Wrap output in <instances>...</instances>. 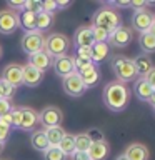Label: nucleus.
<instances>
[{
    "label": "nucleus",
    "instance_id": "11",
    "mask_svg": "<svg viewBox=\"0 0 155 160\" xmlns=\"http://www.w3.org/2000/svg\"><path fill=\"white\" fill-rule=\"evenodd\" d=\"M22 70H23V65H20V63H8V65H5L3 70H2V80H5L7 83H10L12 87L18 88L20 85H23Z\"/></svg>",
    "mask_w": 155,
    "mask_h": 160
},
{
    "label": "nucleus",
    "instance_id": "19",
    "mask_svg": "<svg viewBox=\"0 0 155 160\" xmlns=\"http://www.w3.org/2000/svg\"><path fill=\"white\" fill-rule=\"evenodd\" d=\"M87 153L90 160H107L110 153V145L108 142H92Z\"/></svg>",
    "mask_w": 155,
    "mask_h": 160
},
{
    "label": "nucleus",
    "instance_id": "22",
    "mask_svg": "<svg viewBox=\"0 0 155 160\" xmlns=\"http://www.w3.org/2000/svg\"><path fill=\"white\" fill-rule=\"evenodd\" d=\"M43 133H45V137H47L48 147H58V143L62 142L63 135L67 132L62 128V125H58V127H47V128H43Z\"/></svg>",
    "mask_w": 155,
    "mask_h": 160
},
{
    "label": "nucleus",
    "instance_id": "52",
    "mask_svg": "<svg viewBox=\"0 0 155 160\" xmlns=\"http://www.w3.org/2000/svg\"><path fill=\"white\" fill-rule=\"evenodd\" d=\"M2 55H3V50H2V45H0V58H2Z\"/></svg>",
    "mask_w": 155,
    "mask_h": 160
},
{
    "label": "nucleus",
    "instance_id": "30",
    "mask_svg": "<svg viewBox=\"0 0 155 160\" xmlns=\"http://www.w3.org/2000/svg\"><path fill=\"white\" fill-rule=\"evenodd\" d=\"M45 160H67V157L63 155V152L58 147H48L43 152Z\"/></svg>",
    "mask_w": 155,
    "mask_h": 160
},
{
    "label": "nucleus",
    "instance_id": "37",
    "mask_svg": "<svg viewBox=\"0 0 155 160\" xmlns=\"http://www.w3.org/2000/svg\"><path fill=\"white\" fill-rule=\"evenodd\" d=\"M72 57H73V70H75L77 73H78V72H82L85 67H88V65L92 63V60L80 58V57H77V55H73V53H72Z\"/></svg>",
    "mask_w": 155,
    "mask_h": 160
},
{
    "label": "nucleus",
    "instance_id": "1",
    "mask_svg": "<svg viewBox=\"0 0 155 160\" xmlns=\"http://www.w3.org/2000/svg\"><path fill=\"white\" fill-rule=\"evenodd\" d=\"M132 92H130L128 85H125L118 80L105 83L102 90V102L110 112H123L128 107Z\"/></svg>",
    "mask_w": 155,
    "mask_h": 160
},
{
    "label": "nucleus",
    "instance_id": "15",
    "mask_svg": "<svg viewBox=\"0 0 155 160\" xmlns=\"http://www.w3.org/2000/svg\"><path fill=\"white\" fill-rule=\"evenodd\" d=\"M22 80H23V85H27V87H38L43 80V72L37 70L33 65L25 63L22 70Z\"/></svg>",
    "mask_w": 155,
    "mask_h": 160
},
{
    "label": "nucleus",
    "instance_id": "4",
    "mask_svg": "<svg viewBox=\"0 0 155 160\" xmlns=\"http://www.w3.org/2000/svg\"><path fill=\"white\" fill-rule=\"evenodd\" d=\"M43 50H45V52H47L52 58L68 55V53H70V38H68L65 33L52 32L48 37H45Z\"/></svg>",
    "mask_w": 155,
    "mask_h": 160
},
{
    "label": "nucleus",
    "instance_id": "42",
    "mask_svg": "<svg viewBox=\"0 0 155 160\" xmlns=\"http://www.w3.org/2000/svg\"><path fill=\"white\" fill-rule=\"evenodd\" d=\"M108 7L112 8H130V0H112V2H108Z\"/></svg>",
    "mask_w": 155,
    "mask_h": 160
},
{
    "label": "nucleus",
    "instance_id": "24",
    "mask_svg": "<svg viewBox=\"0 0 155 160\" xmlns=\"http://www.w3.org/2000/svg\"><path fill=\"white\" fill-rule=\"evenodd\" d=\"M138 47L142 50V53L145 55H150V53H155V37L150 32H142L138 33Z\"/></svg>",
    "mask_w": 155,
    "mask_h": 160
},
{
    "label": "nucleus",
    "instance_id": "46",
    "mask_svg": "<svg viewBox=\"0 0 155 160\" xmlns=\"http://www.w3.org/2000/svg\"><path fill=\"white\" fill-rule=\"evenodd\" d=\"M145 78H147V82L150 83V87L155 88V68L150 70V72L147 73V77H145Z\"/></svg>",
    "mask_w": 155,
    "mask_h": 160
},
{
    "label": "nucleus",
    "instance_id": "16",
    "mask_svg": "<svg viewBox=\"0 0 155 160\" xmlns=\"http://www.w3.org/2000/svg\"><path fill=\"white\" fill-rule=\"evenodd\" d=\"M73 43H75V47H92L95 43L92 27H88V25L78 27L73 33Z\"/></svg>",
    "mask_w": 155,
    "mask_h": 160
},
{
    "label": "nucleus",
    "instance_id": "43",
    "mask_svg": "<svg viewBox=\"0 0 155 160\" xmlns=\"http://www.w3.org/2000/svg\"><path fill=\"white\" fill-rule=\"evenodd\" d=\"M10 133H12V128L7 127V125H3V123H0V140H2L3 143L10 138Z\"/></svg>",
    "mask_w": 155,
    "mask_h": 160
},
{
    "label": "nucleus",
    "instance_id": "41",
    "mask_svg": "<svg viewBox=\"0 0 155 160\" xmlns=\"http://www.w3.org/2000/svg\"><path fill=\"white\" fill-rule=\"evenodd\" d=\"M7 7L8 10H13V12H22L25 7V0H7Z\"/></svg>",
    "mask_w": 155,
    "mask_h": 160
},
{
    "label": "nucleus",
    "instance_id": "8",
    "mask_svg": "<svg viewBox=\"0 0 155 160\" xmlns=\"http://www.w3.org/2000/svg\"><path fill=\"white\" fill-rule=\"evenodd\" d=\"M62 88L68 97H82L87 92V88H85L82 78L77 72H72L70 75L62 78Z\"/></svg>",
    "mask_w": 155,
    "mask_h": 160
},
{
    "label": "nucleus",
    "instance_id": "20",
    "mask_svg": "<svg viewBox=\"0 0 155 160\" xmlns=\"http://www.w3.org/2000/svg\"><path fill=\"white\" fill-rule=\"evenodd\" d=\"M133 92H135V95H137L138 100H142V102H148V98H150V95H152L153 88L150 87V83L147 82V78H145V77H138L133 82Z\"/></svg>",
    "mask_w": 155,
    "mask_h": 160
},
{
    "label": "nucleus",
    "instance_id": "23",
    "mask_svg": "<svg viewBox=\"0 0 155 160\" xmlns=\"http://www.w3.org/2000/svg\"><path fill=\"white\" fill-rule=\"evenodd\" d=\"M110 57V47L108 43H93L92 45V63L100 65Z\"/></svg>",
    "mask_w": 155,
    "mask_h": 160
},
{
    "label": "nucleus",
    "instance_id": "5",
    "mask_svg": "<svg viewBox=\"0 0 155 160\" xmlns=\"http://www.w3.org/2000/svg\"><path fill=\"white\" fill-rule=\"evenodd\" d=\"M43 45H45V37H43V33L37 32V30L25 32L22 35V38H20V48L27 55H33V53L40 52V50H43Z\"/></svg>",
    "mask_w": 155,
    "mask_h": 160
},
{
    "label": "nucleus",
    "instance_id": "10",
    "mask_svg": "<svg viewBox=\"0 0 155 160\" xmlns=\"http://www.w3.org/2000/svg\"><path fill=\"white\" fill-rule=\"evenodd\" d=\"M155 18V13H152L148 8L145 10H137V12L132 13V30H137L138 33L142 32H148L150 25H152Z\"/></svg>",
    "mask_w": 155,
    "mask_h": 160
},
{
    "label": "nucleus",
    "instance_id": "49",
    "mask_svg": "<svg viewBox=\"0 0 155 160\" xmlns=\"http://www.w3.org/2000/svg\"><path fill=\"white\" fill-rule=\"evenodd\" d=\"M148 32H150V33H152V35H153V37H155V18H153V22H152V25H150V28H148Z\"/></svg>",
    "mask_w": 155,
    "mask_h": 160
},
{
    "label": "nucleus",
    "instance_id": "45",
    "mask_svg": "<svg viewBox=\"0 0 155 160\" xmlns=\"http://www.w3.org/2000/svg\"><path fill=\"white\" fill-rule=\"evenodd\" d=\"M55 2H57V10H65L72 5L70 0H55Z\"/></svg>",
    "mask_w": 155,
    "mask_h": 160
},
{
    "label": "nucleus",
    "instance_id": "17",
    "mask_svg": "<svg viewBox=\"0 0 155 160\" xmlns=\"http://www.w3.org/2000/svg\"><path fill=\"white\" fill-rule=\"evenodd\" d=\"M38 123V112L32 107H23L22 110V122H20L18 130L23 132H30L35 128V125Z\"/></svg>",
    "mask_w": 155,
    "mask_h": 160
},
{
    "label": "nucleus",
    "instance_id": "48",
    "mask_svg": "<svg viewBox=\"0 0 155 160\" xmlns=\"http://www.w3.org/2000/svg\"><path fill=\"white\" fill-rule=\"evenodd\" d=\"M148 103L152 105V107H155V88H153V92H152V95H150V98H148Z\"/></svg>",
    "mask_w": 155,
    "mask_h": 160
},
{
    "label": "nucleus",
    "instance_id": "25",
    "mask_svg": "<svg viewBox=\"0 0 155 160\" xmlns=\"http://www.w3.org/2000/svg\"><path fill=\"white\" fill-rule=\"evenodd\" d=\"M53 23H55V15H52V13H45V12H40V13H37L35 30H37V32H40V33L48 32V30L53 27Z\"/></svg>",
    "mask_w": 155,
    "mask_h": 160
},
{
    "label": "nucleus",
    "instance_id": "39",
    "mask_svg": "<svg viewBox=\"0 0 155 160\" xmlns=\"http://www.w3.org/2000/svg\"><path fill=\"white\" fill-rule=\"evenodd\" d=\"M73 55H77V57H80V58L92 60V47H75Z\"/></svg>",
    "mask_w": 155,
    "mask_h": 160
},
{
    "label": "nucleus",
    "instance_id": "32",
    "mask_svg": "<svg viewBox=\"0 0 155 160\" xmlns=\"http://www.w3.org/2000/svg\"><path fill=\"white\" fill-rule=\"evenodd\" d=\"M85 135L90 138V142H107V140H105V133L97 127H90L87 132H85Z\"/></svg>",
    "mask_w": 155,
    "mask_h": 160
},
{
    "label": "nucleus",
    "instance_id": "9",
    "mask_svg": "<svg viewBox=\"0 0 155 160\" xmlns=\"http://www.w3.org/2000/svg\"><path fill=\"white\" fill-rule=\"evenodd\" d=\"M17 28H20L18 23V13L13 10H0V33L2 35H12L13 32H17Z\"/></svg>",
    "mask_w": 155,
    "mask_h": 160
},
{
    "label": "nucleus",
    "instance_id": "40",
    "mask_svg": "<svg viewBox=\"0 0 155 160\" xmlns=\"http://www.w3.org/2000/svg\"><path fill=\"white\" fill-rule=\"evenodd\" d=\"M42 12L55 15L57 13V2L55 0H45V2H42Z\"/></svg>",
    "mask_w": 155,
    "mask_h": 160
},
{
    "label": "nucleus",
    "instance_id": "3",
    "mask_svg": "<svg viewBox=\"0 0 155 160\" xmlns=\"http://www.w3.org/2000/svg\"><path fill=\"white\" fill-rule=\"evenodd\" d=\"M118 25H122L120 12L112 8V7H108V5H102L100 8H97V12H95L93 17H92V27H102L110 33H112Z\"/></svg>",
    "mask_w": 155,
    "mask_h": 160
},
{
    "label": "nucleus",
    "instance_id": "36",
    "mask_svg": "<svg viewBox=\"0 0 155 160\" xmlns=\"http://www.w3.org/2000/svg\"><path fill=\"white\" fill-rule=\"evenodd\" d=\"M22 110H23V107H13L12 112H10V117H12V128L20 127V122H22Z\"/></svg>",
    "mask_w": 155,
    "mask_h": 160
},
{
    "label": "nucleus",
    "instance_id": "33",
    "mask_svg": "<svg viewBox=\"0 0 155 160\" xmlns=\"http://www.w3.org/2000/svg\"><path fill=\"white\" fill-rule=\"evenodd\" d=\"M15 87H12L10 83H7L5 80L0 78V93H2V98H8V100H12L13 97V93H15Z\"/></svg>",
    "mask_w": 155,
    "mask_h": 160
},
{
    "label": "nucleus",
    "instance_id": "38",
    "mask_svg": "<svg viewBox=\"0 0 155 160\" xmlns=\"http://www.w3.org/2000/svg\"><path fill=\"white\" fill-rule=\"evenodd\" d=\"M13 107H15V105L12 103V100H8V98H0V117H3V115L10 113Z\"/></svg>",
    "mask_w": 155,
    "mask_h": 160
},
{
    "label": "nucleus",
    "instance_id": "28",
    "mask_svg": "<svg viewBox=\"0 0 155 160\" xmlns=\"http://www.w3.org/2000/svg\"><path fill=\"white\" fill-rule=\"evenodd\" d=\"M58 148L63 152L65 157H70L75 152V140H73V133H65L62 142L58 143Z\"/></svg>",
    "mask_w": 155,
    "mask_h": 160
},
{
    "label": "nucleus",
    "instance_id": "12",
    "mask_svg": "<svg viewBox=\"0 0 155 160\" xmlns=\"http://www.w3.org/2000/svg\"><path fill=\"white\" fill-rule=\"evenodd\" d=\"M52 68L55 70V73H57L58 77H62V78L67 77V75H70L72 72H75L73 70V57H72V53L53 58L52 60Z\"/></svg>",
    "mask_w": 155,
    "mask_h": 160
},
{
    "label": "nucleus",
    "instance_id": "51",
    "mask_svg": "<svg viewBox=\"0 0 155 160\" xmlns=\"http://www.w3.org/2000/svg\"><path fill=\"white\" fill-rule=\"evenodd\" d=\"M3 148H5V143L0 140V155H2V152H3Z\"/></svg>",
    "mask_w": 155,
    "mask_h": 160
},
{
    "label": "nucleus",
    "instance_id": "18",
    "mask_svg": "<svg viewBox=\"0 0 155 160\" xmlns=\"http://www.w3.org/2000/svg\"><path fill=\"white\" fill-rule=\"evenodd\" d=\"M52 57L45 52V50H40V52L37 53H33V55H28V62L30 65H33L37 70H40V72H43L45 73V70L52 67Z\"/></svg>",
    "mask_w": 155,
    "mask_h": 160
},
{
    "label": "nucleus",
    "instance_id": "13",
    "mask_svg": "<svg viewBox=\"0 0 155 160\" xmlns=\"http://www.w3.org/2000/svg\"><path fill=\"white\" fill-rule=\"evenodd\" d=\"M123 155L128 160H148L150 157V150L147 145L140 143V142H132L128 143L123 150Z\"/></svg>",
    "mask_w": 155,
    "mask_h": 160
},
{
    "label": "nucleus",
    "instance_id": "44",
    "mask_svg": "<svg viewBox=\"0 0 155 160\" xmlns=\"http://www.w3.org/2000/svg\"><path fill=\"white\" fill-rule=\"evenodd\" d=\"M70 160H90L87 152H80V150H75V152L68 157Z\"/></svg>",
    "mask_w": 155,
    "mask_h": 160
},
{
    "label": "nucleus",
    "instance_id": "31",
    "mask_svg": "<svg viewBox=\"0 0 155 160\" xmlns=\"http://www.w3.org/2000/svg\"><path fill=\"white\" fill-rule=\"evenodd\" d=\"M92 32H93L95 43H107L108 42L110 32H107L105 28H102V27H92Z\"/></svg>",
    "mask_w": 155,
    "mask_h": 160
},
{
    "label": "nucleus",
    "instance_id": "26",
    "mask_svg": "<svg viewBox=\"0 0 155 160\" xmlns=\"http://www.w3.org/2000/svg\"><path fill=\"white\" fill-rule=\"evenodd\" d=\"M35 22H37V15L35 13H30V12H27V10L18 12L20 28H23L25 32H33L35 30Z\"/></svg>",
    "mask_w": 155,
    "mask_h": 160
},
{
    "label": "nucleus",
    "instance_id": "47",
    "mask_svg": "<svg viewBox=\"0 0 155 160\" xmlns=\"http://www.w3.org/2000/svg\"><path fill=\"white\" fill-rule=\"evenodd\" d=\"M0 123H3V125H7V127L12 128V117H10V113L3 115V117H0Z\"/></svg>",
    "mask_w": 155,
    "mask_h": 160
},
{
    "label": "nucleus",
    "instance_id": "27",
    "mask_svg": "<svg viewBox=\"0 0 155 160\" xmlns=\"http://www.w3.org/2000/svg\"><path fill=\"white\" fill-rule=\"evenodd\" d=\"M30 145L35 150H38V152H45L48 148V142H47V137H45L43 130H35L30 135Z\"/></svg>",
    "mask_w": 155,
    "mask_h": 160
},
{
    "label": "nucleus",
    "instance_id": "29",
    "mask_svg": "<svg viewBox=\"0 0 155 160\" xmlns=\"http://www.w3.org/2000/svg\"><path fill=\"white\" fill-rule=\"evenodd\" d=\"M73 140H75V150H80V152H87L90 148V145H92V142H90V138L85 135V132L83 133H75Z\"/></svg>",
    "mask_w": 155,
    "mask_h": 160
},
{
    "label": "nucleus",
    "instance_id": "53",
    "mask_svg": "<svg viewBox=\"0 0 155 160\" xmlns=\"http://www.w3.org/2000/svg\"><path fill=\"white\" fill-rule=\"evenodd\" d=\"M152 108H153V115H155V107H152Z\"/></svg>",
    "mask_w": 155,
    "mask_h": 160
},
{
    "label": "nucleus",
    "instance_id": "34",
    "mask_svg": "<svg viewBox=\"0 0 155 160\" xmlns=\"http://www.w3.org/2000/svg\"><path fill=\"white\" fill-rule=\"evenodd\" d=\"M155 5V0H130V8H133V12L137 10H145L147 7Z\"/></svg>",
    "mask_w": 155,
    "mask_h": 160
},
{
    "label": "nucleus",
    "instance_id": "2",
    "mask_svg": "<svg viewBox=\"0 0 155 160\" xmlns=\"http://www.w3.org/2000/svg\"><path fill=\"white\" fill-rule=\"evenodd\" d=\"M110 68L115 73L118 82L127 85L128 82H135L137 77V70H135L133 60L125 57V55H113L110 58Z\"/></svg>",
    "mask_w": 155,
    "mask_h": 160
},
{
    "label": "nucleus",
    "instance_id": "7",
    "mask_svg": "<svg viewBox=\"0 0 155 160\" xmlns=\"http://www.w3.org/2000/svg\"><path fill=\"white\" fill-rule=\"evenodd\" d=\"M63 122V112L55 105H47L43 107L42 112H38V123L43 125V128L47 127H58Z\"/></svg>",
    "mask_w": 155,
    "mask_h": 160
},
{
    "label": "nucleus",
    "instance_id": "6",
    "mask_svg": "<svg viewBox=\"0 0 155 160\" xmlns=\"http://www.w3.org/2000/svg\"><path fill=\"white\" fill-rule=\"evenodd\" d=\"M132 40H133V30L122 23V25H118L112 33H110L107 43H108V47L125 48V47H128V45H130Z\"/></svg>",
    "mask_w": 155,
    "mask_h": 160
},
{
    "label": "nucleus",
    "instance_id": "14",
    "mask_svg": "<svg viewBox=\"0 0 155 160\" xmlns=\"http://www.w3.org/2000/svg\"><path fill=\"white\" fill-rule=\"evenodd\" d=\"M78 75H80V78H82L85 88L95 87V85L100 82V77H102L98 65H95V63H90L88 67H85L82 72H78Z\"/></svg>",
    "mask_w": 155,
    "mask_h": 160
},
{
    "label": "nucleus",
    "instance_id": "35",
    "mask_svg": "<svg viewBox=\"0 0 155 160\" xmlns=\"http://www.w3.org/2000/svg\"><path fill=\"white\" fill-rule=\"evenodd\" d=\"M23 10H27V12L37 15V13L42 12V2H40V0H25Z\"/></svg>",
    "mask_w": 155,
    "mask_h": 160
},
{
    "label": "nucleus",
    "instance_id": "21",
    "mask_svg": "<svg viewBox=\"0 0 155 160\" xmlns=\"http://www.w3.org/2000/svg\"><path fill=\"white\" fill-rule=\"evenodd\" d=\"M133 65L135 70H137V77H147V73L153 68V62L150 58V55L140 53L133 58Z\"/></svg>",
    "mask_w": 155,
    "mask_h": 160
},
{
    "label": "nucleus",
    "instance_id": "54",
    "mask_svg": "<svg viewBox=\"0 0 155 160\" xmlns=\"http://www.w3.org/2000/svg\"><path fill=\"white\" fill-rule=\"evenodd\" d=\"M0 98H2V93H0Z\"/></svg>",
    "mask_w": 155,
    "mask_h": 160
},
{
    "label": "nucleus",
    "instance_id": "50",
    "mask_svg": "<svg viewBox=\"0 0 155 160\" xmlns=\"http://www.w3.org/2000/svg\"><path fill=\"white\" fill-rule=\"evenodd\" d=\"M115 160H128V158H127V157H125V155H123V153H120V155H118V157H117V158H115Z\"/></svg>",
    "mask_w": 155,
    "mask_h": 160
}]
</instances>
